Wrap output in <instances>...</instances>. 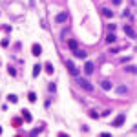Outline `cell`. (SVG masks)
I'll return each instance as SVG.
<instances>
[{
	"label": "cell",
	"instance_id": "9",
	"mask_svg": "<svg viewBox=\"0 0 137 137\" xmlns=\"http://www.w3.org/2000/svg\"><path fill=\"white\" fill-rule=\"evenodd\" d=\"M102 15H104L106 18H112V17H113V13L108 9V7H102Z\"/></svg>",
	"mask_w": 137,
	"mask_h": 137
},
{
	"label": "cell",
	"instance_id": "10",
	"mask_svg": "<svg viewBox=\"0 0 137 137\" xmlns=\"http://www.w3.org/2000/svg\"><path fill=\"white\" fill-rule=\"evenodd\" d=\"M123 123H124V115H119V119L113 121V126H121Z\"/></svg>",
	"mask_w": 137,
	"mask_h": 137
},
{
	"label": "cell",
	"instance_id": "2",
	"mask_svg": "<svg viewBox=\"0 0 137 137\" xmlns=\"http://www.w3.org/2000/svg\"><path fill=\"white\" fill-rule=\"evenodd\" d=\"M66 66H68V70H70V73L73 75V77H79V70L73 66V62H71V60H68V62H66Z\"/></svg>",
	"mask_w": 137,
	"mask_h": 137
},
{
	"label": "cell",
	"instance_id": "4",
	"mask_svg": "<svg viewBox=\"0 0 137 137\" xmlns=\"http://www.w3.org/2000/svg\"><path fill=\"white\" fill-rule=\"evenodd\" d=\"M31 51H33V55H35V57H39L40 53H42V48H40V44H35Z\"/></svg>",
	"mask_w": 137,
	"mask_h": 137
},
{
	"label": "cell",
	"instance_id": "17",
	"mask_svg": "<svg viewBox=\"0 0 137 137\" xmlns=\"http://www.w3.org/2000/svg\"><path fill=\"white\" fill-rule=\"evenodd\" d=\"M46 71H48V73H53V66L48 62V64H46Z\"/></svg>",
	"mask_w": 137,
	"mask_h": 137
},
{
	"label": "cell",
	"instance_id": "1",
	"mask_svg": "<svg viewBox=\"0 0 137 137\" xmlns=\"http://www.w3.org/2000/svg\"><path fill=\"white\" fill-rule=\"evenodd\" d=\"M77 82H79V84H80L82 88H84L86 91H91V90H93V86H91V84H90V82H88L86 79H80V77H77Z\"/></svg>",
	"mask_w": 137,
	"mask_h": 137
},
{
	"label": "cell",
	"instance_id": "21",
	"mask_svg": "<svg viewBox=\"0 0 137 137\" xmlns=\"http://www.w3.org/2000/svg\"><path fill=\"white\" fill-rule=\"evenodd\" d=\"M90 115L93 117V119H99V113H97V112H90Z\"/></svg>",
	"mask_w": 137,
	"mask_h": 137
},
{
	"label": "cell",
	"instance_id": "7",
	"mask_svg": "<svg viewBox=\"0 0 137 137\" xmlns=\"http://www.w3.org/2000/svg\"><path fill=\"white\" fill-rule=\"evenodd\" d=\"M77 46H79V44H77V42H75V40H68V48H70L71 51H75V49H79V48H77Z\"/></svg>",
	"mask_w": 137,
	"mask_h": 137
},
{
	"label": "cell",
	"instance_id": "8",
	"mask_svg": "<svg viewBox=\"0 0 137 137\" xmlns=\"http://www.w3.org/2000/svg\"><path fill=\"white\" fill-rule=\"evenodd\" d=\"M40 70H42V66H40V64H35V68H33V77H39Z\"/></svg>",
	"mask_w": 137,
	"mask_h": 137
},
{
	"label": "cell",
	"instance_id": "24",
	"mask_svg": "<svg viewBox=\"0 0 137 137\" xmlns=\"http://www.w3.org/2000/svg\"><path fill=\"white\" fill-rule=\"evenodd\" d=\"M121 2H123V0H112V4H113V6H119Z\"/></svg>",
	"mask_w": 137,
	"mask_h": 137
},
{
	"label": "cell",
	"instance_id": "3",
	"mask_svg": "<svg viewBox=\"0 0 137 137\" xmlns=\"http://www.w3.org/2000/svg\"><path fill=\"white\" fill-rule=\"evenodd\" d=\"M84 73H86V75L93 73V64H91V62H86V64H84Z\"/></svg>",
	"mask_w": 137,
	"mask_h": 137
},
{
	"label": "cell",
	"instance_id": "16",
	"mask_svg": "<svg viewBox=\"0 0 137 137\" xmlns=\"http://www.w3.org/2000/svg\"><path fill=\"white\" fill-rule=\"evenodd\" d=\"M7 101H9V102H17L18 99H17V95H7Z\"/></svg>",
	"mask_w": 137,
	"mask_h": 137
},
{
	"label": "cell",
	"instance_id": "5",
	"mask_svg": "<svg viewBox=\"0 0 137 137\" xmlns=\"http://www.w3.org/2000/svg\"><path fill=\"white\" fill-rule=\"evenodd\" d=\"M124 31H126V35H128V37L135 39V31H133V28H132V26H126V28H124Z\"/></svg>",
	"mask_w": 137,
	"mask_h": 137
},
{
	"label": "cell",
	"instance_id": "15",
	"mask_svg": "<svg viewBox=\"0 0 137 137\" xmlns=\"http://www.w3.org/2000/svg\"><path fill=\"white\" fill-rule=\"evenodd\" d=\"M126 71H128V73H135V71H137V68L132 64V66H128V68H126Z\"/></svg>",
	"mask_w": 137,
	"mask_h": 137
},
{
	"label": "cell",
	"instance_id": "14",
	"mask_svg": "<svg viewBox=\"0 0 137 137\" xmlns=\"http://www.w3.org/2000/svg\"><path fill=\"white\" fill-rule=\"evenodd\" d=\"M106 42H115V35H113V33H110L108 37H106Z\"/></svg>",
	"mask_w": 137,
	"mask_h": 137
},
{
	"label": "cell",
	"instance_id": "6",
	"mask_svg": "<svg viewBox=\"0 0 137 137\" xmlns=\"http://www.w3.org/2000/svg\"><path fill=\"white\" fill-rule=\"evenodd\" d=\"M66 18H68V13H59L57 17H55V20H57V22H64Z\"/></svg>",
	"mask_w": 137,
	"mask_h": 137
},
{
	"label": "cell",
	"instance_id": "23",
	"mask_svg": "<svg viewBox=\"0 0 137 137\" xmlns=\"http://www.w3.org/2000/svg\"><path fill=\"white\" fill-rule=\"evenodd\" d=\"M49 91H57V84H49Z\"/></svg>",
	"mask_w": 137,
	"mask_h": 137
},
{
	"label": "cell",
	"instance_id": "25",
	"mask_svg": "<svg viewBox=\"0 0 137 137\" xmlns=\"http://www.w3.org/2000/svg\"><path fill=\"white\" fill-rule=\"evenodd\" d=\"M0 133H2V128H0Z\"/></svg>",
	"mask_w": 137,
	"mask_h": 137
},
{
	"label": "cell",
	"instance_id": "19",
	"mask_svg": "<svg viewBox=\"0 0 137 137\" xmlns=\"http://www.w3.org/2000/svg\"><path fill=\"white\" fill-rule=\"evenodd\" d=\"M40 132H42V128H37V130H33V132H31V135H39Z\"/></svg>",
	"mask_w": 137,
	"mask_h": 137
},
{
	"label": "cell",
	"instance_id": "12",
	"mask_svg": "<svg viewBox=\"0 0 137 137\" xmlns=\"http://www.w3.org/2000/svg\"><path fill=\"white\" fill-rule=\"evenodd\" d=\"M73 53H75L77 57H80V59H84V57H86V51H82V49H75Z\"/></svg>",
	"mask_w": 137,
	"mask_h": 137
},
{
	"label": "cell",
	"instance_id": "18",
	"mask_svg": "<svg viewBox=\"0 0 137 137\" xmlns=\"http://www.w3.org/2000/svg\"><path fill=\"white\" fill-rule=\"evenodd\" d=\"M28 99H29L31 102H35V101H37V95H35V93H29V95H28Z\"/></svg>",
	"mask_w": 137,
	"mask_h": 137
},
{
	"label": "cell",
	"instance_id": "13",
	"mask_svg": "<svg viewBox=\"0 0 137 137\" xmlns=\"http://www.w3.org/2000/svg\"><path fill=\"white\" fill-rule=\"evenodd\" d=\"M22 115H24V121H31V113L28 110H22Z\"/></svg>",
	"mask_w": 137,
	"mask_h": 137
},
{
	"label": "cell",
	"instance_id": "22",
	"mask_svg": "<svg viewBox=\"0 0 137 137\" xmlns=\"http://www.w3.org/2000/svg\"><path fill=\"white\" fill-rule=\"evenodd\" d=\"M15 73H17V71H15V68H13V66H9V75H13V77H15Z\"/></svg>",
	"mask_w": 137,
	"mask_h": 137
},
{
	"label": "cell",
	"instance_id": "11",
	"mask_svg": "<svg viewBox=\"0 0 137 137\" xmlns=\"http://www.w3.org/2000/svg\"><path fill=\"white\" fill-rule=\"evenodd\" d=\"M101 86H102V90H112V82L110 80H102Z\"/></svg>",
	"mask_w": 137,
	"mask_h": 137
},
{
	"label": "cell",
	"instance_id": "20",
	"mask_svg": "<svg viewBox=\"0 0 137 137\" xmlns=\"http://www.w3.org/2000/svg\"><path fill=\"white\" fill-rule=\"evenodd\" d=\"M7 46H9V40L4 39V40H2V48H7Z\"/></svg>",
	"mask_w": 137,
	"mask_h": 137
}]
</instances>
